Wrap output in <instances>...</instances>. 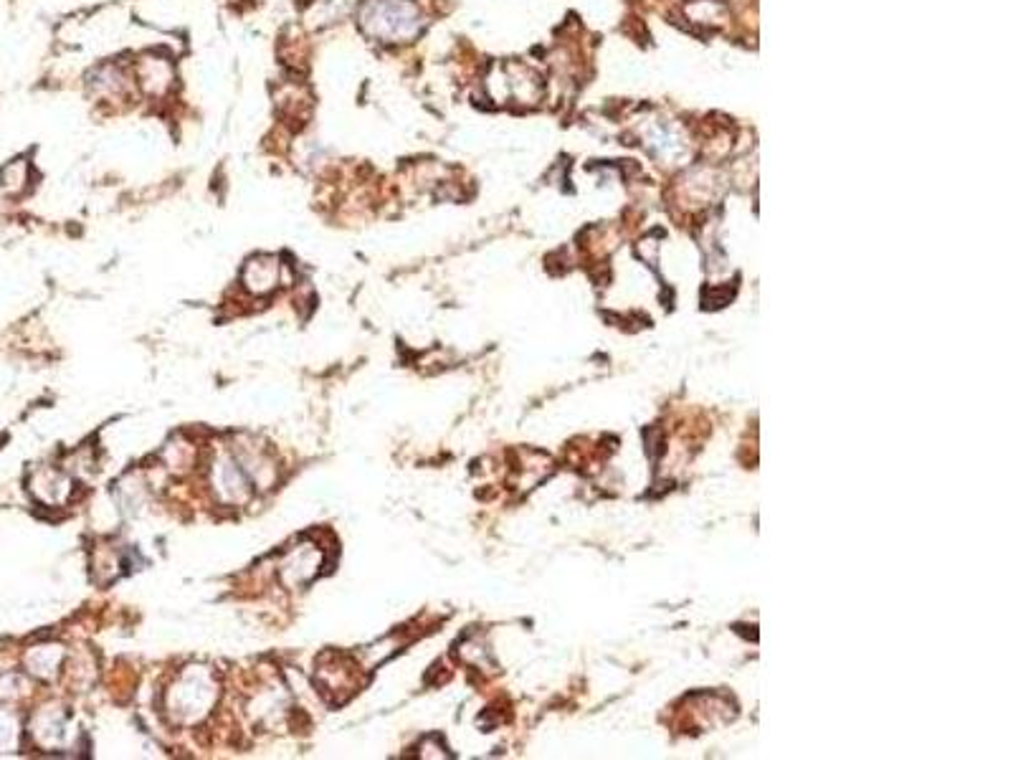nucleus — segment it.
<instances>
[{"mask_svg":"<svg viewBox=\"0 0 1013 760\" xmlns=\"http://www.w3.org/2000/svg\"><path fill=\"white\" fill-rule=\"evenodd\" d=\"M358 21L370 38L383 44H406L423 26L421 11L411 0H365Z\"/></svg>","mask_w":1013,"mask_h":760,"instance_id":"obj_1","label":"nucleus"},{"mask_svg":"<svg viewBox=\"0 0 1013 760\" xmlns=\"http://www.w3.org/2000/svg\"><path fill=\"white\" fill-rule=\"evenodd\" d=\"M218 697L216 679L208 669L190 667L180 674L173 690L168 692V712L178 722H198L211 712Z\"/></svg>","mask_w":1013,"mask_h":760,"instance_id":"obj_2","label":"nucleus"},{"mask_svg":"<svg viewBox=\"0 0 1013 760\" xmlns=\"http://www.w3.org/2000/svg\"><path fill=\"white\" fill-rule=\"evenodd\" d=\"M322 568V550L312 543H299L282 555L279 578L287 588H302L315 581Z\"/></svg>","mask_w":1013,"mask_h":760,"instance_id":"obj_3","label":"nucleus"},{"mask_svg":"<svg viewBox=\"0 0 1013 760\" xmlns=\"http://www.w3.org/2000/svg\"><path fill=\"white\" fill-rule=\"evenodd\" d=\"M211 482L223 505H241L251 497V479L236 456H221L213 464Z\"/></svg>","mask_w":1013,"mask_h":760,"instance_id":"obj_4","label":"nucleus"},{"mask_svg":"<svg viewBox=\"0 0 1013 760\" xmlns=\"http://www.w3.org/2000/svg\"><path fill=\"white\" fill-rule=\"evenodd\" d=\"M135 79L142 87V92L150 94V97H165V94L173 89L175 84V69L170 64V59L158 54H147L137 61L135 66Z\"/></svg>","mask_w":1013,"mask_h":760,"instance_id":"obj_5","label":"nucleus"},{"mask_svg":"<svg viewBox=\"0 0 1013 760\" xmlns=\"http://www.w3.org/2000/svg\"><path fill=\"white\" fill-rule=\"evenodd\" d=\"M244 287L256 297L274 292L279 287V259L274 256H256L244 266Z\"/></svg>","mask_w":1013,"mask_h":760,"instance_id":"obj_6","label":"nucleus"},{"mask_svg":"<svg viewBox=\"0 0 1013 760\" xmlns=\"http://www.w3.org/2000/svg\"><path fill=\"white\" fill-rule=\"evenodd\" d=\"M31 492L46 505H61L71 492V482L59 469H38L31 479Z\"/></svg>","mask_w":1013,"mask_h":760,"instance_id":"obj_7","label":"nucleus"},{"mask_svg":"<svg viewBox=\"0 0 1013 760\" xmlns=\"http://www.w3.org/2000/svg\"><path fill=\"white\" fill-rule=\"evenodd\" d=\"M61 662H64V649L61 646H36L31 654L26 657L28 669H31L36 677H54L59 672Z\"/></svg>","mask_w":1013,"mask_h":760,"instance_id":"obj_8","label":"nucleus"},{"mask_svg":"<svg viewBox=\"0 0 1013 760\" xmlns=\"http://www.w3.org/2000/svg\"><path fill=\"white\" fill-rule=\"evenodd\" d=\"M92 89L102 97H122L127 92V76L120 66H99L92 74Z\"/></svg>","mask_w":1013,"mask_h":760,"instance_id":"obj_9","label":"nucleus"},{"mask_svg":"<svg viewBox=\"0 0 1013 760\" xmlns=\"http://www.w3.org/2000/svg\"><path fill=\"white\" fill-rule=\"evenodd\" d=\"M33 733L44 745H56L64 738V717L54 715V712H41L36 717V725H33Z\"/></svg>","mask_w":1013,"mask_h":760,"instance_id":"obj_10","label":"nucleus"},{"mask_svg":"<svg viewBox=\"0 0 1013 760\" xmlns=\"http://www.w3.org/2000/svg\"><path fill=\"white\" fill-rule=\"evenodd\" d=\"M18 743V725L11 715L0 712V750H11Z\"/></svg>","mask_w":1013,"mask_h":760,"instance_id":"obj_11","label":"nucleus"}]
</instances>
